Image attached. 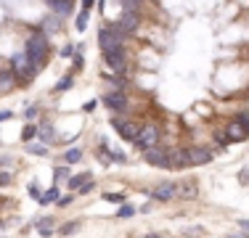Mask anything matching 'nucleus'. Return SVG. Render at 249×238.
Here are the masks:
<instances>
[{
	"label": "nucleus",
	"mask_w": 249,
	"mask_h": 238,
	"mask_svg": "<svg viewBox=\"0 0 249 238\" xmlns=\"http://www.w3.org/2000/svg\"><path fill=\"white\" fill-rule=\"evenodd\" d=\"M111 124H114V130L122 135L124 140H135V135H138V127H135L133 122H127V119H124V122L122 119H111Z\"/></svg>",
	"instance_id": "9"
},
{
	"label": "nucleus",
	"mask_w": 249,
	"mask_h": 238,
	"mask_svg": "<svg viewBox=\"0 0 249 238\" xmlns=\"http://www.w3.org/2000/svg\"><path fill=\"white\" fill-rule=\"evenodd\" d=\"M56 199H58V188H51L48 193H43L37 201H40V204H51V201H56Z\"/></svg>",
	"instance_id": "20"
},
{
	"label": "nucleus",
	"mask_w": 249,
	"mask_h": 238,
	"mask_svg": "<svg viewBox=\"0 0 249 238\" xmlns=\"http://www.w3.org/2000/svg\"><path fill=\"white\" fill-rule=\"evenodd\" d=\"M51 225H53V220H51V217L37 220V233H40V236H51V233H53V228H51Z\"/></svg>",
	"instance_id": "15"
},
{
	"label": "nucleus",
	"mask_w": 249,
	"mask_h": 238,
	"mask_svg": "<svg viewBox=\"0 0 249 238\" xmlns=\"http://www.w3.org/2000/svg\"><path fill=\"white\" fill-rule=\"evenodd\" d=\"M104 61L109 64L114 71H124L127 69V58H124L122 48H114V51H104Z\"/></svg>",
	"instance_id": "6"
},
{
	"label": "nucleus",
	"mask_w": 249,
	"mask_h": 238,
	"mask_svg": "<svg viewBox=\"0 0 249 238\" xmlns=\"http://www.w3.org/2000/svg\"><path fill=\"white\" fill-rule=\"evenodd\" d=\"M48 5L53 8V14H56V16H67V14H72L74 0H48Z\"/></svg>",
	"instance_id": "13"
},
{
	"label": "nucleus",
	"mask_w": 249,
	"mask_h": 238,
	"mask_svg": "<svg viewBox=\"0 0 249 238\" xmlns=\"http://www.w3.org/2000/svg\"><path fill=\"white\" fill-rule=\"evenodd\" d=\"M35 135H37V127H35V124H27L24 133H21V138H24V140H32Z\"/></svg>",
	"instance_id": "24"
},
{
	"label": "nucleus",
	"mask_w": 249,
	"mask_h": 238,
	"mask_svg": "<svg viewBox=\"0 0 249 238\" xmlns=\"http://www.w3.org/2000/svg\"><path fill=\"white\" fill-rule=\"evenodd\" d=\"M5 119H11V111H0V122H5Z\"/></svg>",
	"instance_id": "39"
},
{
	"label": "nucleus",
	"mask_w": 249,
	"mask_h": 238,
	"mask_svg": "<svg viewBox=\"0 0 249 238\" xmlns=\"http://www.w3.org/2000/svg\"><path fill=\"white\" fill-rule=\"evenodd\" d=\"M29 196H35V199H40V196H43V193H40V188H37V183H29Z\"/></svg>",
	"instance_id": "30"
},
{
	"label": "nucleus",
	"mask_w": 249,
	"mask_h": 238,
	"mask_svg": "<svg viewBox=\"0 0 249 238\" xmlns=\"http://www.w3.org/2000/svg\"><path fill=\"white\" fill-rule=\"evenodd\" d=\"M8 183H11V175H8V172H3V175H0V186H8Z\"/></svg>",
	"instance_id": "37"
},
{
	"label": "nucleus",
	"mask_w": 249,
	"mask_h": 238,
	"mask_svg": "<svg viewBox=\"0 0 249 238\" xmlns=\"http://www.w3.org/2000/svg\"><path fill=\"white\" fill-rule=\"evenodd\" d=\"M180 190L183 196H196V186H194V180H188V183H180Z\"/></svg>",
	"instance_id": "21"
},
{
	"label": "nucleus",
	"mask_w": 249,
	"mask_h": 238,
	"mask_svg": "<svg viewBox=\"0 0 249 238\" xmlns=\"http://www.w3.org/2000/svg\"><path fill=\"white\" fill-rule=\"evenodd\" d=\"M85 180H90V175H77V177H72V183H69V188H80Z\"/></svg>",
	"instance_id": "26"
},
{
	"label": "nucleus",
	"mask_w": 249,
	"mask_h": 238,
	"mask_svg": "<svg viewBox=\"0 0 249 238\" xmlns=\"http://www.w3.org/2000/svg\"><path fill=\"white\" fill-rule=\"evenodd\" d=\"M64 159H67L69 164H77V162L82 159V151H80V148H69V151H67V156H64Z\"/></svg>",
	"instance_id": "18"
},
{
	"label": "nucleus",
	"mask_w": 249,
	"mask_h": 238,
	"mask_svg": "<svg viewBox=\"0 0 249 238\" xmlns=\"http://www.w3.org/2000/svg\"><path fill=\"white\" fill-rule=\"evenodd\" d=\"M138 24H141L138 14H135V11H127V8H124V14H122L120 24H117V29H120L122 34H130V32H135V29H138Z\"/></svg>",
	"instance_id": "7"
},
{
	"label": "nucleus",
	"mask_w": 249,
	"mask_h": 238,
	"mask_svg": "<svg viewBox=\"0 0 249 238\" xmlns=\"http://www.w3.org/2000/svg\"><path fill=\"white\" fill-rule=\"evenodd\" d=\"M239 177H241V180H249V170H244V172H241Z\"/></svg>",
	"instance_id": "41"
},
{
	"label": "nucleus",
	"mask_w": 249,
	"mask_h": 238,
	"mask_svg": "<svg viewBox=\"0 0 249 238\" xmlns=\"http://www.w3.org/2000/svg\"><path fill=\"white\" fill-rule=\"evenodd\" d=\"M27 151L35 153V156H45V153H48V148H45V146H37V143H29Z\"/></svg>",
	"instance_id": "22"
},
{
	"label": "nucleus",
	"mask_w": 249,
	"mask_h": 238,
	"mask_svg": "<svg viewBox=\"0 0 249 238\" xmlns=\"http://www.w3.org/2000/svg\"><path fill=\"white\" fill-rule=\"evenodd\" d=\"M72 87V77H64L61 82H56V93H61V90H69Z\"/></svg>",
	"instance_id": "25"
},
{
	"label": "nucleus",
	"mask_w": 249,
	"mask_h": 238,
	"mask_svg": "<svg viewBox=\"0 0 249 238\" xmlns=\"http://www.w3.org/2000/svg\"><path fill=\"white\" fill-rule=\"evenodd\" d=\"M93 190V183L90 180H85V186H80V193H90Z\"/></svg>",
	"instance_id": "35"
},
{
	"label": "nucleus",
	"mask_w": 249,
	"mask_h": 238,
	"mask_svg": "<svg viewBox=\"0 0 249 238\" xmlns=\"http://www.w3.org/2000/svg\"><path fill=\"white\" fill-rule=\"evenodd\" d=\"M98 156L104 159V162H101V164H104V167L114 162V156H111V151H109V148H106V146H98Z\"/></svg>",
	"instance_id": "19"
},
{
	"label": "nucleus",
	"mask_w": 249,
	"mask_h": 238,
	"mask_svg": "<svg viewBox=\"0 0 249 238\" xmlns=\"http://www.w3.org/2000/svg\"><path fill=\"white\" fill-rule=\"evenodd\" d=\"M111 156H114V162H120V164H124V162H127V156H124L122 151H114Z\"/></svg>",
	"instance_id": "33"
},
{
	"label": "nucleus",
	"mask_w": 249,
	"mask_h": 238,
	"mask_svg": "<svg viewBox=\"0 0 249 238\" xmlns=\"http://www.w3.org/2000/svg\"><path fill=\"white\" fill-rule=\"evenodd\" d=\"M188 159H191V164H207L212 162V153L207 148H188Z\"/></svg>",
	"instance_id": "14"
},
{
	"label": "nucleus",
	"mask_w": 249,
	"mask_h": 238,
	"mask_svg": "<svg viewBox=\"0 0 249 238\" xmlns=\"http://www.w3.org/2000/svg\"><path fill=\"white\" fill-rule=\"evenodd\" d=\"M122 37L124 34L117 29V24L114 27H109V29H101L98 32V43L104 51H114V48H122Z\"/></svg>",
	"instance_id": "4"
},
{
	"label": "nucleus",
	"mask_w": 249,
	"mask_h": 238,
	"mask_svg": "<svg viewBox=\"0 0 249 238\" xmlns=\"http://www.w3.org/2000/svg\"><path fill=\"white\" fill-rule=\"evenodd\" d=\"M67 177H69V170H67V167H56V170H53V180H67Z\"/></svg>",
	"instance_id": "23"
},
{
	"label": "nucleus",
	"mask_w": 249,
	"mask_h": 238,
	"mask_svg": "<svg viewBox=\"0 0 249 238\" xmlns=\"http://www.w3.org/2000/svg\"><path fill=\"white\" fill-rule=\"evenodd\" d=\"M11 67H14V74H16V80H24V82H29L35 77V71H37V67H35L32 61H29V56L27 53H16L14 58H11Z\"/></svg>",
	"instance_id": "2"
},
{
	"label": "nucleus",
	"mask_w": 249,
	"mask_h": 238,
	"mask_svg": "<svg viewBox=\"0 0 249 238\" xmlns=\"http://www.w3.org/2000/svg\"><path fill=\"white\" fill-rule=\"evenodd\" d=\"M239 225H241V228H244V233H249V220H241Z\"/></svg>",
	"instance_id": "40"
},
{
	"label": "nucleus",
	"mask_w": 249,
	"mask_h": 238,
	"mask_svg": "<svg viewBox=\"0 0 249 238\" xmlns=\"http://www.w3.org/2000/svg\"><path fill=\"white\" fill-rule=\"evenodd\" d=\"M225 133L231 135V140H244L247 135H249V130L239 122V119H231V124H228V130H225Z\"/></svg>",
	"instance_id": "12"
},
{
	"label": "nucleus",
	"mask_w": 249,
	"mask_h": 238,
	"mask_svg": "<svg viewBox=\"0 0 249 238\" xmlns=\"http://www.w3.org/2000/svg\"><path fill=\"white\" fill-rule=\"evenodd\" d=\"M74 230H77V222H67V225L61 228V233H64V236H72Z\"/></svg>",
	"instance_id": "29"
},
{
	"label": "nucleus",
	"mask_w": 249,
	"mask_h": 238,
	"mask_svg": "<svg viewBox=\"0 0 249 238\" xmlns=\"http://www.w3.org/2000/svg\"><path fill=\"white\" fill-rule=\"evenodd\" d=\"M236 119H239V122L244 124L247 130H249V111H244V114H239V117H236Z\"/></svg>",
	"instance_id": "32"
},
{
	"label": "nucleus",
	"mask_w": 249,
	"mask_h": 238,
	"mask_svg": "<svg viewBox=\"0 0 249 238\" xmlns=\"http://www.w3.org/2000/svg\"><path fill=\"white\" fill-rule=\"evenodd\" d=\"M143 159L154 167H170V151L159 146H151V148H143Z\"/></svg>",
	"instance_id": "5"
},
{
	"label": "nucleus",
	"mask_w": 249,
	"mask_h": 238,
	"mask_svg": "<svg viewBox=\"0 0 249 238\" xmlns=\"http://www.w3.org/2000/svg\"><path fill=\"white\" fill-rule=\"evenodd\" d=\"M104 199H106V201H122V199H124V196H120V193H106V196H104Z\"/></svg>",
	"instance_id": "34"
},
{
	"label": "nucleus",
	"mask_w": 249,
	"mask_h": 238,
	"mask_svg": "<svg viewBox=\"0 0 249 238\" xmlns=\"http://www.w3.org/2000/svg\"><path fill=\"white\" fill-rule=\"evenodd\" d=\"M37 135H40V140L53 143V127H51V124H40V127H37Z\"/></svg>",
	"instance_id": "16"
},
{
	"label": "nucleus",
	"mask_w": 249,
	"mask_h": 238,
	"mask_svg": "<svg viewBox=\"0 0 249 238\" xmlns=\"http://www.w3.org/2000/svg\"><path fill=\"white\" fill-rule=\"evenodd\" d=\"M186 236H204V230H201V228H191V230H186Z\"/></svg>",
	"instance_id": "36"
},
{
	"label": "nucleus",
	"mask_w": 249,
	"mask_h": 238,
	"mask_svg": "<svg viewBox=\"0 0 249 238\" xmlns=\"http://www.w3.org/2000/svg\"><path fill=\"white\" fill-rule=\"evenodd\" d=\"M117 214H120V217H133L135 209H133V206H127V204H124V206H120V212H117Z\"/></svg>",
	"instance_id": "28"
},
{
	"label": "nucleus",
	"mask_w": 249,
	"mask_h": 238,
	"mask_svg": "<svg viewBox=\"0 0 249 238\" xmlns=\"http://www.w3.org/2000/svg\"><path fill=\"white\" fill-rule=\"evenodd\" d=\"M191 164L188 159V148H178V151H170V167L173 170H183V167Z\"/></svg>",
	"instance_id": "11"
},
{
	"label": "nucleus",
	"mask_w": 249,
	"mask_h": 238,
	"mask_svg": "<svg viewBox=\"0 0 249 238\" xmlns=\"http://www.w3.org/2000/svg\"><path fill=\"white\" fill-rule=\"evenodd\" d=\"M88 19H90V11H88V8H82V14H80V16H77V21H74V27H77V29H80V32H85V29H88Z\"/></svg>",
	"instance_id": "17"
},
{
	"label": "nucleus",
	"mask_w": 249,
	"mask_h": 238,
	"mask_svg": "<svg viewBox=\"0 0 249 238\" xmlns=\"http://www.w3.org/2000/svg\"><path fill=\"white\" fill-rule=\"evenodd\" d=\"M72 53H74V45H67V48L61 51V56H72Z\"/></svg>",
	"instance_id": "38"
},
{
	"label": "nucleus",
	"mask_w": 249,
	"mask_h": 238,
	"mask_svg": "<svg viewBox=\"0 0 249 238\" xmlns=\"http://www.w3.org/2000/svg\"><path fill=\"white\" fill-rule=\"evenodd\" d=\"M56 204H58V206H69V204H72V196H58Z\"/></svg>",
	"instance_id": "31"
},
{
	"label": "nucleus",
	"mask_w": 249,
	"mask_h": 238,
	"mask_svg": "<svg viewBox=\"0 0 249 238\" xmlns=\"http://www.w3.org/2000/svg\"><path fill=\"white\" fill-rule=\"evenodd\" d=\"M11 85H14V74H3V80H0V90H8Z\"/></svg>",
	"instance_id": "27"
},
{
	"label": "nucleus",
	"mask_w": 249,
	"mask_h": 238,
	"mask_svg": "<svg viewBox=\"0 0 249 238\" xmlns=\"http://www.w3.org/2000/svg\"><path fill=\"white\" fill-rule=\"evenodd\" d=\"M159 143V127L157 124H143V127H138V135H135V146L143 151V148H151Z\"/></svg>",
	"instance_id": "3"
},
{
	"label": "nucleus",
	"mask_w": 249,
	"mask_h": 238,
	"mask_svg": "<svg viewBox=\"0 0 249 238\" xmlns=\"http://www.w3.org/2000/svg\"><path fill=\"white\" fill-rule=\"evenodd\" d=\"M27 56H29V61L35 64V67H45V61H48V53H51V45H48V37H45L43 32H37V34H32V37L27 40Z\"/></svg>",
	"instance_id": "1"
},
{
	"label": "nucleus",
	"mask_w": 249,
	"mask_h": 238,
	"mask_svg": "<svg viewBox=\"0 0 249 238\" xmlns=\"http://www.w3.org/2000/svg\"><path fill=\"white\" fill-rule=\"evenodd\" d=\"M93 3H96V0H85V8L90 11V8H93Z\"/></svg>",
	"instance_id": "42"
},
{
	"label": "nucleus",
	"mask_w": 249,
	"mask_h": 238,
	"mask_svg": "<svg viewBox=\"0 0 249 238\" xmlns=\"http://www.w3.org/2000/svg\"><path fill=\"white\" fill-rule=\"evenodd\" d=\"M175 193H178V186H175V183H159V186L151 190V196H154L157 201H170Z\"/></svg>",
	"instance_id": "10"
},
{
	"label": "nucleus",
	"mask_w": 249,
	"mask_h": 238,
	"mask_svg": "<svg viewBox=\"0 0 249 238\" xmlns=\"http://www.w3.org/2000/svg\"><path fill=\"white\" fill-rule=\"evenodd\" d=\"M101 101H104V106L111 109V111H124L127 109V98H124V93H106Z\"/></svg>",
	"instance_id": "8"
}]
</instances>
